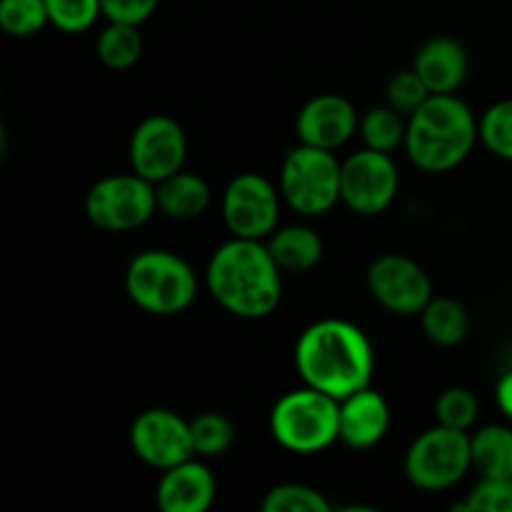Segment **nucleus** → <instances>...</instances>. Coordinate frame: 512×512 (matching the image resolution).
Listing matches in <instances>:
<instances>
[{"mask_svg":"<svg viewBox=\"0 0 512 512\" xmlns=\"http://www.w3.org/2000/svg\"><path fill=\"white\" fill-rule=\"evenodd\" d=\"M48 25L45 0H0V28L10 38H33Z\"/></svg>","mask_w":512,"mask_h":512,"instance_id":"obj_25","label":"nucleus"},{"mask_svg":"<svg viewBox=\"0 0 512 512\" xmlns=\"http://www.w3.org/2000/svg\"><path fill=\"white\" fill-rule=\"evenodd\" d=\"M158 213L155 183L138 173H118L100 178L85 195V215L105 233H128L143 228Z\"/></svg>","mask_w":512,"mask_h":512,"instance_id":"obj_8","label":"nucleus"},{"mask_svg":"<svg viewBox=\"0 0 512 512\" xmlns=\"http://www.w3.org/2000/svg\"><path fill=\"white\" fill-rule=\"evenodd\" d=\"M480 143L500 160L512 163V98L490 105L480 118Z\"/></svg>","mask_w":512,"mask_h":512,"instance_id":"obj_27","label":"nucleus"},{"mask_svg":"<svg viewBox=\"0 0 512 512\" xmlns=\"http://www.w3.org/2000/svg\"><path fill=\"white\" fill-rule=\"evenodd\" d=\"M218 483L198 455L175 468L163 470L155 500L163 512H205L215 503Z\"/></svg>","mask_w":512,"mask_h":512,"instance_id":"obj_15","label":"nucleus"},{"mask_svg":"<svg viewBox=\"0 0 512 512\" xmlns=\"http://www.w3.org/2000/svg\"><path fill=\"white\" fill-rule=\"evenodd\" d=\"M295 370L303 385L343 400L368 388L373 380V345L363 328L350 320H318L308 325L295 343Z\"/></svg>","mask_w":512,"mask_h":512,"instance_id":"obj_2","label":"nucleus"},{"mask_svg":"<svg viewBox=\"0 0 512 512\" xmlns=\"http://www.w3.org/2000/svg\"><path fill=\"white\" fill-rule=\"evenodd\" d=\"M360 128V115L348 98L320 93L300 108L295 120L298 143L323 150H340Z\"/></svg>","mask_w":512,"mask_h":512,"instance_id":"obj_14","label":"nucleus"},{"mask_svg":"<svg viewBox=\"0 0 512 512\" xmlns=\"http://www.w3.org/2000/svg\"><path fill=\"white\" fill-rule=\"evenodd\" d=\"M270 435L290 453H323L340 443V400L310 385L290 390L270 410Z\"/></svg>","mask_w":512,"mask_h":512,"instance_id":"obj_5","label":"nucleus"},{"mask_svg":"<svg viewBox=\"0 0 512 512\" xmlns=\"http://www.w3.org/2000/svg\"><path fill=\"white\" fill-rule=\"evenodd\" d=\"M368 290L380 308L403 318L420 315L433 300V280L423 265L400 253H385L370 263Z\"/></svg>","mask_w":512,"mask_h":512,"instance_id":"obj_11","label":"nucleus"},{"mask_svg":"<svg viewBox=\"0 0 512 512\" xmlns=\"http://www.w3.org/2000/svg\"><path fill=\"white\" fill-rule=\"evenodd\" d=\"M130 170L143 175L150 183H160L168 175L185 168L188 158V138L183 125L170 115H148L140 120L130 135Z\"/></svg>","mask_w":512,"mask_h":512,"instance_id":"obj_12","label":"nucleus"},{"mask_svg":"<svg viewBox=\"0 0 512 512\" xmlns=\"http://www.w3.org/2000/svg\"><path fill=\"white\" fill-rule=\"evenodd\" d=\"M365 148L380 150V153H395L405 148V135H408V118L393 108V105H375L365 110L358 128Z\"/></svg>","mask_w":512,"mask_h":512,"instance_id":"obj_23","label":"nucleus"},{"mask_svg":"<svg viewBox=\"0 0 512 512\" xmlns=\"http://www.w3.org/2000/svg\"><path fill=\"white\" fill-rule=\"evenodd\" d=\"M280 188L258 173H240L223 193V223L233 238L268 240L280 228Z\"/></svg>","mask_w":512,"mask_h":512,"instance_id":"obj_10","label":"nucleus"},{"mask_svg":"<svg viewBox=\"0 0 512 512\" xmlns=\"http://www.w3.org/2000/svg\"><path fill=\"white\" fill-rule=\"evenodd\" d=\"M470 468H473L470 435L445 425L425 430L405 453V475L415 488L425 493H443L455 488Z\"/></svg>","mask_w":512,"mask_h":512,"instance_id":"obj_7","label":"nucleus"},{"mask_svg":"<svg viewBox=\"0 0 512 512\" xmlns=\"http://www.w3.org/2000/svg\"><path fill=\"white\" fill-rule=\"evenodd\" d=\"M50 15V25L60 33H85L98 23L103 15L100 0H45Z\"/></svg>","mask_w":512,"mask_h":512,"instance_id":"obj_29","label":"nucleus"},{"mask_svg":"<svg viewBox=\"0 0 512 512\" xmlns=\"http://www.w3.org/2000/svg\"><path fill=\"white\" fill-rule=\"evenodd\" d=\"M155 198H158V213L170 220H195L210 208V185L200 175L178 170L165 180L155 183Z\"/></svg>","mask_w":512,"mask_h":512,"instance_id":"obj_18","label":"nucleus"},{"mask_svg":"<svg viewBox=\"0 0 512 512\" xmlns=\"http://www.w3.org/2000/svg\"><path fill=\"white\" fill-rule=\"evenodd\" d=\"M103 5V18L113 23L143 25L145 20L153 18L160 0H100Z\"/></svg>","mask_w":512,"mask_h":512,"instance_id":"obj_32","label":"nucleus"},{"mask_svg":"<svg viewBox=\"0 0 512 512\" xmlns=\"http://www.w3.org/2000/svg\"><path fill=\"white\" fill-rule=\"evenodd\" d=\"M268 250L283 273H310L323 260V238L310 225H283L268 240Z\"/></svg>","mask_w":512,"mask_h":512,"instance_id":"obj_19","label":"nucleus"},{"mask_svg":"<svg viewBox=\"0 0 512 512\" xmlns=\"http://www.w3.org/2000/svg\"><path fill=\"white\" fill-rule=\"evenodd\" d=\"M195 455L203 460L220 458L228 453L235 443V428L223 413H200L190 420Z\"/></svg>","mask_w":512,"mask_h":512,"instance_id":"obj_24","label":"nucleus"},{"mask_svg":"<svg viewBox=\"0 0 512 512\" xmlns=\"http://www.w3.org/2000/svg\"><path fill=\"white\" fill-rule=\"evenodd\" d=\"M95 53L98 60L108 70H128L143 55V35H140V25L128 23H113L108 20L103 30L95 40Z\"/></svg>","mask_w":512,"mask_h":512,"instance_id":"obj_22","label":"nucleus"},{"mask_svg":"<svg viewBox=\"0 0 512 512\" xmlns=\"http://www.w3.org/2000/svg\"><path fill=\"white\" fill-rule=\"evenodd\" d=\"M260 508L265 512H330L333 505L318 488L303 483H283L265 493Z\"/></svg>","mask_w":512,"mask_h":512,"instance_id":"obj_26","label":"nucleus"},{"mask_svg":"<svg viewBox=\"0 0 512 512\" xmlns=\"http://www.w3.org/2000/svg\"><path fill=\"white\" fill-rule=\"evenodd\" d=\"M495 403H498V408L503 410L505 418L512 420V370L498 380V388H495Z\"/></svg>","mask_w":512,"mask_h":512,"instance_id":"obj_33","label":"nucleus"},{"mask_svg":"<svg viewBox=\"0 0 512 512\" xmlns=\"http://www.w3.org/2000/svg\"><path fill=\"white\" fill-rule=\"evenodd\" d=\"M420 325L430 343L440 345V348H453L460 345L470 333V315L460 300L440 295V298L430 300L420 313Z\"/></svg>","mask_w":512,"mask_h":512,"instance_id":"obj_20","label":"nucleus"},{"mask_svg":"<svg viewBox=\"0 0 512 512\" xmlns=\"http://www.w3.org/2000/svg\"><path fill=\"white\" fill-rule=\"evenodd\" d=\"M343 163L333 150L298 143L280 165V195L303 218H318L340 203Z\"/></svg>","mask_w":512,"mask_h":512,"instance_id":"obj_6","label":"nucleus"},{"mask_svg":"<svg viewBox=\"0 0 512 512\" xmlns=\"http://www.w3.org/2000/svg\"><path fill=\"white\" fill-rule=\"evenodd\" d=\"M205 288L210 298L243 320H263L283 300V270L265 240H225L208 260Z\"/></svg>","mask_w":512,"mask_h":512,"instance_id":"obj_1","label":"nucleus"},{"mask_svg":"<svg viewBox=\"0 0 512 512\" xmlns=\"http://www.w3.org/2000/svg\"><path fill=\"white\" fill-rule=\"evenodd\" d=\"M390 405L383 393L368 388L340 400V443L353 450H370L388 435Z\"/></svg>","mask_w":512,"mask_h":512,"instance_id":"obj_16","label":"nucleus"},{"mask_svg":"<svg viewBox=\"0 0 512 512\" xmlns=\"http://www.w3.org/2000/svg\"><path fill=\"white\" fill-rule=\"evenodd\" d=\"M480 143V120L455 93L430 95L408 118L405 153L423 173H450Z\"/></svg>","mask_w":512,"mask_h":512,"instance_id":"obj_3","label":"nucleus"},{"mask_svg":"<svg viewBox=\"0 0 512 512\" xmlns=\"http://www.w3.org/2000/svg\"><path fill=\"white\" fill-rule=\"evenodd\" d=\"M400 188V173L393 155L363 148L348 155L340 170V203L355 215L385 213Z\"/></svg>","mask_w":512,"mask_h":512,"instance_id":"obj_9","label":"nucleus"},{"mask_svg":"<svg viewBox=\"0 0 512 512\" xmlns=\"http://www.w3.org/2000/svg\"><path fill=\"white\" fill-rule=\"evenodd\" d=\"M480 403L468 388H448L435 400V420L438 425L468 433L478 423Z\"/></svg>","mask_w":512,"mask_h":512,"instance_id":"obj_28","label":"nucleus"},{"mask_svg":"<svg viewBox=\"0 0 512 512\" xmlns=\"http://www.w3.org/2000/svg\"><path fill=\"white\" fill-rule=\"evenodd\" d=\"M130 448L135 458L155 470H168L195 458L190 420L168 408L143 410L130 425Z\"/></svg>","mask_w":512,"mask_h":512,"instance_id":"obj_13","label":"nucleus"},{"mask_svg":"<svg viewBox=\"0 0 512 512\" xmlns=\"http://www.w3.org/2000/svg\"><path fill=\"white\" fill-rule=\"evenodd\" d=\"M473 468L483 478L512 480V428L508 425H485L470 435Z\"/></svg>","mask_w":512,"mask_h":512,"instance_id":"obj_21","label":"nucleus"},{"mask_svg":"<svg viewBox=\"0 0 512 512\" xmlns=\"http://www.w3.org/2000/svg\"><path fill=\"white\" fill-rule=\"evenodd\" d=\"M430 95L433 93L428 90V85L420 80V75L415 73L413 68L395 73L393 78L388 80V88H385L388 105H393V108L398 110V113H403L405 118H410Z\"/></svg>","mask_w":512,"mask_h":512,"instance_id":"obj_30","label":"nucleus"},{"mask_svg":"<svg viewBox=\"0 0 512 512\" xmlns=\"http://www.w3.org/2000/svg\"><path fill=\"white\" fill-rule=\"evenodd\" d=\"M410 68L420 75L428 90L433 95H450L463 88L468 78L470 60L463 45L448 35L425 40L415 53Z\"/></svg>","mask_w":512,"mask_h":512,"instance_id":"obj_17","label":"nucleus"},{"mask_svg":"<svg viewBox=\"0 0 512 512\" xmlns=\"http://www.w3.org/2000/svg\"><path fill=\"white\" fill-rule=\"evenodd\" d=\"M463 510L470 512H512V480L483 478L468 493Z\"/></svg>","mask_w":512,"mask_h":512,"instance_id":"obj_31","label":"nucleus"},{"mask_svg":"<svg viewBox=\"0 0 512 512\" xmlns=\"http://www.w3.org/2000/svg\"><path fill=\"white\" fill-rule=\"evenodd\" d=\"M125 293L143 313H185L198 295V275L193 265L170 250H143L125 270Z\"/></svg>","mask_w":512,"mask_h":512,"instance_id":"obj_4","label":"nucleus"}]
</instances>
